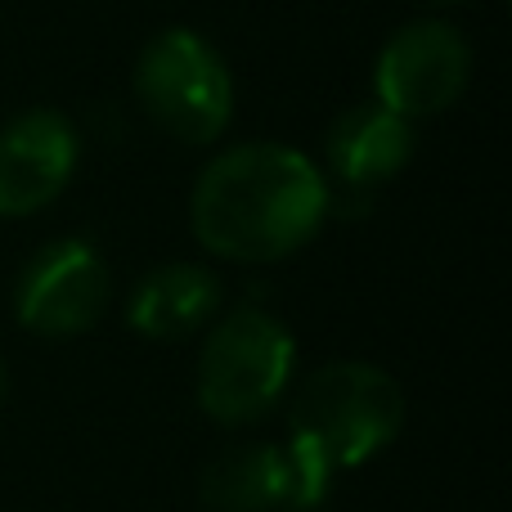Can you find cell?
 <instances>
[{
	"mask_svg": "<svg viewBox=\"0 0 512 512\" xmlns=\"http://www.w3.org/2000/svg\"><path fill=\"white\" fill-rule=\"evenodd\" d=\"M5 387H9V378H5V360H0V405H5Z\"/></svg>",
	"mask_w": 512,
	"mask_h": 512,
	"instance_id": "12",
	"label": "cell"
},
{
	"mask_svg": "<svg viewBox=\"0 0 512 512\" xmlns=\"http://www.w3.org/2000/svg\"><path fill=\"white\" fill-rule=\"evenodd\" d=\"M333 490V472L297 445H230L203 468L198 499L207 512H315Z\"/></svg>",
	"mask_w": 512,
	"mask_h": 512,
	"instance_id": "6",
	"label": "cell"
},
{
	"mask_svg": "<svg viewBox=\"0 0 512 512\" xmlns=\"http://www.w3.org/2000/svg\"><path fill=\"white\" fill-rule=\"evenodd\" d=\"M113 301L108 261L86 239H54L23 265L14 283V315L36 337H81Z\"/></svg>",
	"mask_w": 512,
	"mask_h": 512,
	"instance_id": "7",
	"label": "cell"
},
{
	"mask_svg": "<svg viewBox=\"0 0 512 512\" xmlns=\"http://www.w3.org/2000/svg\"><path fill=\"white\" fill-rule=\"evenodd\" d=\"M297 369V342L279 315L261 306H234L212 319L198 351V405L221 427H248L283 400Z\"/></svg>",
	"mask_w": 512,
	"mask_h": 512,
	"instance_id": "3",
	"label": "cell"
},
{
	"mask_svg": "<svg viewBox=\"0 0 512 512\" xmlns=\"http://www.w3.org/2000/svg\"><path fill=\"white\" fill-rule=\"evenodd\" d=\"M221 315V279L198 261L158 265L135 283L126 301V324L153 342H180L194 337Z\"/></svg>",
	"mask_w": 512,
	"mask_h": 512,
	"instance_id": "10",
	"label": "cell"
},
{
	"mask_svg": "<svg viewBox=\"0 0 512 512\" xmlns=\"http://www.w3.org/2000/svg\"><path fill=\"white\" fill-rule=\"evenodd\" d=\"M405 427V391L387 369L364 360H337L315 369L292 400V445L328 472L382 454Z\"/></svg>",
	"mask_w": 512,
	"mask_h": 512,
	"instance_id": "2",
	"label": "cell"
},
{
	"mask_svg": "<svg viewBox=\"0 0 512 512\" xmlns=\"http://www.w3.org/2000/svg\"><path fill=\"white\" fill-rule=\"evenodd\" d=\"M324 149L333 176L346 189L369 194V189L387 185L409 167V158L418 149V131L414 122H405L400 113H391L387 104L373 99V104H355L337 117Z\"/></svg>",
	"mask_w": 512,
	"mask_h": 512,
	"instance_id": "9",
	"label": "cell"
},
{
	"mask_svg": "<svg viewBox=\"0 0 512 512\" xmlns=\"http://www.w3.org/2000/svg\"><path fill=\"white\" fill-rule=\"evenodd\" d=\"M81 135L59 108H27L0 126V216H36L68 189Z\"/></svg>",
	"mask_w": 512,
	"mask_h": 512,
	"instance_id": "8",
	"label": "cell"
},
{
	"mask_svg": "<svg viewBox=\"0 0 512 512\" xmlns=\"http://www.w3.org/2000/svg\"><path fill=\"white\" fill-rule=\"evenodd\" d=\"M135 99L180 144H216L234 117V77L207 36L158 32L135 59Z\"/></svg>",
	"mask_w": 512,
	"mask_h": 512,
	"instance_id": "4",
	"label": "cell"
},
{
	"mask_svg": "<svg viewBox=\"0 0 512 512\" xmlns=\"http://www.w3.org/2000/svg\"><path fill=\"white\" fill-rule=\"evenodd\" d=\"M427 5H436V9H450V5H468V0H427Z\"/></svg>",
	"mask_w": 512,
	"mask_h": 512,
	"instance_id": "11",
	"label": "cell"
},
{
	"mask_svg": "<svg viewBox=\"0 0 512 512\" xmlns=\"http://www.w3.org/2000/svg\"><path fill=\"white\" fill-rule=\"evenodd\" d=\"M472 77V45L445 18H414L387 36L373 68L378 104L405 122H427L459 104Z\"/></svg>",
	"mask_w": 512,
	"mask_h": 512,
	"instance_id": "5",
	"label": "cell"
},
{
	"mask_svg": "<svg viewBox=\"0 0 512 512\" xmlns=\"http://www.w3.org/2000/svg\"><path fill=\"white\" fill-rule=\"evenodd\" d=\"M328 180L292 144L261 140L216 153L189 194V221L212 256L243 265L301 252L328 221Z\"/></svg>",
	"mask_w": 512,
	"mask_h": 512,
	"instance_id": "1",
	"label": "cell"
}]
</instances>
